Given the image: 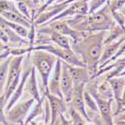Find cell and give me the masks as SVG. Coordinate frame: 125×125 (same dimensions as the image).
<instances>
[{
	"mask_svg": "<svg viewBox=\"0 0 125 125\" xmlns=\"http://www.w3.org/2000/svg\"><path fill=\"white\" fill-rule=\"evenodd\" d=\"M0 15L9 22H13V23L23 25L24 27H26L28 29L30 28L31 24L33 23V22H31L30 20H28L27 18H25L22 14H20V12L18 10H16V11H4V12L0 13Z\"/></svg>",
	"mask_w": 125,
	"mask_h": 125,
	"instance_id": "cell-19",
	"label": "cell"
},
{
	"mask_svg": "<svg viewBox=\"0 0 125 125\" xmlns=\"http://www.w3.org/2000/svg\"><path fill=\"white\" fill-rule=\"evenodd\" d=\"M65 21L71 28L88 34L107 31L114 24L107 3L91 14L77 15L71 19H65Z\"/></svg>",
	"mask_w": 125,
	"mask_h": 125,
	"instance_id": "cell-2",
	"label": "cell"
},
{
	"mask_svg": "<svg viewBox=\"0 0 125 125\" xmlns=\"http://www.w3.org/2000/svg\"><path fill=\"white\" fill-rule=\"evenodd\" d=\"M124 36H122L121 38H119L116 41H113V42L106 44V45H103V49H102V53L98 62V67L101 66L104 62L107 61L109 58H111L114 54L117 52V50L119 49V47L124 43Z\"/></svg>",
	"mask_w": 125,
	"mask_h": 125,
	"instance_id": "cell-16",
	"label": "cell"
},
{
	"mask_svg": "<svg viewBox=\"0 0 125 125\" xmlns=\"http://www.w3.org/2000/svg\"><path fill=\"white\" fill-rule=\"evenodd\" d=\"M67 68L70 76L73 81V84H86L90 80V75L86 67L84 66H73L67 64Z\"/></svg>",
	"mask_w": 125,
	"mask_h": 125,
	"instance_id": "cell-14",
	"label": "cell"
},
{
	"mask_svg": "<svg viewBox=\"0 0 125 125\" xmlns=\"http://www.w3.org/2000/svg\"><path fill=\"white\" fill-rule=\"evenodd\" d=\"M97 93L99 94L100 97H102L104 99H113V94H112L111 88L106 80H104L102 83L97 84Z\"/></svg>",
	"mask_w": 125,
	"mask_h": 125,
	"instance_id": "cell-23",
	"label": "cell"
},
{
	"mask_svg": "<svg viewBox=\"0 0 125 125\" xmlns=\"http://www.w3.org/2000/svg\"><path fill=\"white\" fill-rule=\"evenodd\" d=\"M111 16L114 23H116L119 25L121 28L124 29V23H125V19H124V11H110Z\"/></svg>",
	"mask_w": 125,
	"mask_h": 125,
	"instance_id": "cell-29",
	"label": "cell"
},
{
	"mask_svg": "<svg viewBox=\"0 0 125 125\" xmlns=\"http://www.w3.org/2000/svg\"><path fill=\"white\" fill-rule=\"evenodd\" d=\"M34 102L35 100L33 98H29L28 100H25L23 102H16L11 108L6 110L5 117L9 125H24V121L28 115V112Z\"/></svg>",
	"mask_w": 125,
	"mask_h": 125,
	"instance_id": "cell-6",
	"label": "cell"
},
{
	"mask_svg": "<svg viewBox=\"0 0 125 125\" xmlns=\"http://www.w3.org/2000/svg\"><path fill=\"white\" fill-rule=\"evenodd\" d=\"M62 61V60H61ZM73 81L70 76V73L67 68V63L66 62L62 61V65H61V76H60V90H61V94L63 100L69 104L71 100V95L73 92Z\"/></svg>",
	"mask_w": 125,
	"mask_h": 125,
	"instance_id": "cell-11",
	"label": "cell"
},
{
	"mask_svg": "<svg viewBox=\"0 0 125 125\" xmlns=\"http://www.w3.org/2000/svg\"><path fill=\"white\" fill-rule=\"evenodd\" d=\"M107 4L110 11H124L125 0H108Z\"/></svg>",
	"mask_w": 125,
	"mask_h": 125,
	"instance_id": "cell-27",
	"label": "cell"
},
{
	"mask_svg": "<svg viewBox=\"0 0 125 125\" xmlns=\"http://www.w3.org/2000/svg\"><path fill=\"white\" fill-rule=\"evenodd\" d=\"M17 8L15 2L10 0H0V13L4 11H16Z\"/></svg>",
	"mask_w": 125,
	"mask_h": 125,
	"instance_id": "cell-30",
	"label": "cell"
},
{
	"mask_svg": "<svg viewBox=\"0 0 125 125\" xmlns=\"http://www.w3.org/2000/svg\"><path fill=\"white\" fill-rule=\"evenodd\" d=\"M88 2L89 0H76V1L71 2L63 11L56 15L54 18H52L50 21H53V20H65L68 19L69 17H74L77 15H87Z\"/></svg>",
	"mask_w": 125,
	"mask_h": 125,
	"instance_id": "cell-8",
	"label": "cell"
},
{
	"mask_svg": "<svg viewBox=\"0 0 125 125\" xmlns=\"http://www.w3.org/2000/svg\"><path fill=\"white\" fill-rule=\"evenodd\" d=\"M9 47L8 46H6L3 42H1V41H0V53H3V52L5 51V50H7Z\"/></svg>",
	"mask_w": 125,
	"mask_h": 125,
	"instance_id": "cell-33",
	"label": "cell"
},
{
	"mask_svg": "<svg viewBox=\"0 0 125 125\" xmlns=\"http://www.w3.org/2000/svg\"><path fill=\"white\" fill-rule=\"evenodd\" d=\"M0 41H1V42H3L5 45H6V44H8V42H9V40H8L7 36L5 35V33L2 31V29H1V28H0Z\"/></svg>",
	"mask_w": 125,
	"mask_h": 125,
	"instance_id": "cell-31",
	"label": "cell"
},
{
	"mask_svg": "<svg viewBox=\"0 0 125 125\" xmlns=\"http://www.w3.org/2000/svg\"><path fill=\"white\" fill-rule=\"evenodd\" d=\"M0 124H1V123H0Z\"/></svg>",
	"mask_w": 125,
	"mask_h": 125,
	"instance_id": "cell-38",
	"label": "cell"
},
{
	"mask_svg": "<svg viewBox=\"0 0 125 125\" xmlns=\"http://www.w3.org/2000/svg\"><path fill=\"white\" fill-rule=\"evenodd\" d=\"M45 25H47L49 28H51L52 30L56 31L58 33L68 36L70 38V40L73 41V44L80 42L83 38L88 35V33L79 32V31L71 28L67 24L65 20H53V21H49V22L45 23Z\"/></svg>",
	"mask_w": 125,
	"mask_h": 125,
	"instance_id": "cell-7",
	"label": "cell"
},
{
	"mask_svg": "<svg viewBox=\"0 0 125 125\" xmlns=\"http://www.w3.org/2000/svg\"><path fill=\"white\" fill-rule=\"evenodd\" d=\"M108 0H89L88 2V14L97 11L102 6L107 3Z\"/></svg>",
	"mask_w": 125,
	"mask_h": 125,
	"instance_id": "cell-26",
	"label": "cell"
},
{
	"mask_svg": "<svg viewBox=\"0 0 125 125\" xmlns=\"http://www.w3.org/2000/svg\"><path fill=\"white\" fill-rule=\"evenodd\" d=\"M85 84H77L73 87V92L71 95V100L69 102L70 105L73 107L76 111H78L81 115L84 117L87 122H90L91 119L86 111V107L84 104V97H83V92H84Z\"/></svg>",
	"mask_w": 125,
	"mask_h": 125,
	"instance_id": "cell-10",
	"label": "cell"
},
{
	"mask_svg": "<svg viewBox=\"0 0 125 125\" xmlns=\"http://www.w3.org/2000/svg\"><path fill=\"white\" fill-rule=\"evenodd\" d=\"M24 91L30 96V98H33L35 101H39L42 97V95L40 94V91L38 88L37 80H36V73H35V68L31 67L30 74L25 82L24 86Z\"/></svg>",
	"mask_w": 125,
	"mask_h": 125,
	"instance_id": "cell-15",
	"label": "cell"
},
{
	"mask_svg": "<svg viewBox=\"0 0 125 125\" xmlns=\"http://www.w3.org/2000/svg\"><path fill=\"white\" fill-rule=\"evenodd\" d=\"M86 125H94V124L91 123V121H90V122H87V123H86Z\"/></svg>",
	"mask_w": 125,
	"mask_h": 125,
	"instance_id": "cell-36",
	"label": "cell"
},
{
	"mask_svg": "<svg viewBox=\"0 0 125 125\" xmlns=\"http://www.w3.org/2000/svg\"><path fill=\"white\" fill-rule=\"evenodd\" d=\"M95 125H103L101 120H99L98 118H95Z\"/></svg>",
	"mask_w": 125,
	"mask_h": 125,
	"instance_id": "cell-34",
	"label": "cell"
},
{
	"mask_svg": "<svg viewBox=\"0 0 125 125\" xmlns=\"http://www.w3.org/2000/svg\"><path fill=\"white\" fill-rule=\"evenodd\" d=\"M61 65L62 61L57 58L54 68L52 70L49 80H48V92L52 95L62 98L61 90H60V76H61ZM63 99V98H62Z\"/></svg>",
	"mask_w": 125,
	"mask_h": 125,
	"instance_id": "cell-12",
	"label": "cell"
},
{
	"mask_svg": "<svg viewBox=\"0 0 125 125\" xmlns=\"http://www.w3.org/2000/svg\"><path fill=\"white\" fill-rule=\"evenodd\" d=\"M43 95L45 96V99L48 102L49 105V110H50V124L49 125H53L55 121L58 119V117L67 111V105L66 102L55 95L50 94L49 92L43 93Z\"/></svg>",
	"mask_w": 125,
	"mask_h": 125,
	"instance_id": "cell-9",
	"label": "cell"
},
{
	"mask_svg": "<svg viewBox=\"0 0 125 125\" xmlns=\"http://www.w3.org/2000/svg\"><path fill=\"white\" fill-rule=\"evenodd\" d=\"M45 101V96L42 94V97L39 101H35L34 104L32 105V107L30 108L29 112H28V115L24 121V125H28L30 122H32L33 119L37 118L39 115L43 113V107H42V103Z\"/></svg>",
	"mask_w": 125,
	"mask_h": 125,
	"instance_id": "cell-20",
	"label": "cell"
},
{
	"mask_svg": "<svg viewBox=\"0 0 125 125\" xmlns=\"http://www.w3.org/2000/svg\"><path fill=\"white\" fill-rule=\"evenodd\" d=\"M53 125H61V123H60V120H59V117H58V119L55 121V123H54Z\"/></svg>",
	"mask_w": 125,
	"mask_h": 125,
	"instance_id": "cell-35",
	"label": "cell"
},
{
	"mask_svg": "<svg viewBox=\"0 0 125 125\" xmlns=\"http://www.w3.org/2000/svg\"><path fill=\"white\" fill-rule=\"evenodd\" d=\"M44 50L46 52H49L52 55H54L56 58H59L63 62H66L69 65L73 66H85V64L83 63V61L74 53V51L72 49H65L61 48L55 44L51 43H42L39 45H34L32 47H26V52L29 53L32 50Z\"/></svg>",
	"mask_w": 125,
	"mask_h": 125,
	"instance_id": "cell-4",
	"label": "cell"
},
{
	"mask_svg": "<svg viewBox=\"0 0 125 125\" xmlns=\"http://www.w3.org/2000/svg\"><path fill=\"white\" fill-rule=\"evenodd\" d=\"M5 105H6V100H5V95L3 93L2 95H0V123H1V125H9L5 117Z\"/></svg>",
	"mask_w": 125,
	"mask_h": 125,
	"instance_id": "cell-28",
	"label": "cell"
},
{
	"mask_svg": "<svg viewBox=\"0 0 125 125\" xmlns=\"http://www.w3.org/2000/svg\"><path fill=\"white\" fill-rule=\"evenodd\" d=\"M12 56H8L4 60L0 61V95H2L4 93V88H5V83H6V78H7V72H8V66L9 62L11 60Z\"/></svg>",
	"mask_w": 125,
	"mask_h": 125,
	"instance_id": "cell-22",
	"label": "cell"
},
{
	"mask_svg": "<svg viewBox=\"0 0 125 125\" xmlns=\"http://www.w3.org/2000/svg\"><path fill=\"white\" fill-rule=\"evenodd\" d=\"M0 28L2 29V31L5 33V35L7 36L9 42H12L18 45H26L28 47V40L25 38L20 37L19 35H17L13 30L10 29V27L6 24L5 22V19L0 15Z\"/></svg>",
	"mask_w": 125,
	"mask_h": 125,
	"instance_id": "cell-18",
	"label": "cell"
},
{
	"mask_svg": "<svg viewBox=\"0 0 125 125\" xmlns=\"http://www.w3.org/2000/svg\"><path fill=\"white\" fill-rule=\"evenodd\" d=\"M107 31H108V34L107 35L105 34V37H104V40H103V45L109 44L113 42V41H116L122 36H124V29L121 28L116 23H114Z\"/></svg>",
	"mask_w": 125,
	"mask_h": 125,
	"instance_id": "cell-21",
	"label": "cell"
},
{
	"mask_svg": "<svg viewBox=\"0 0 125 125\" xmlns=\"http://www.w3.org/2000/svg\"><path fill=\"white\" fill-rule=\"evenodd\" d=\"M111 88L113 99L115 101H120L124 99V86H125V80L124 76L120 77H112L106 80Z\"/></svg>",
	"mask_w": 125,
	"mask_h": 125,
	"instance_id": "cell-17",
	"label": "cell"
},
{
	"mask_svg": "<svg viewBox=\"0 0 125 125\" xmlns=\"http://www.w3.org/2000/svg\"><path fill=\"white\" fill-rule=\"evenodd\" d=\"M106 31L91 33L83 38L80 42L73 44L72 50L85 64L89 72L90 80L93 78L98 69V62L102 53L103 40Z\"/></svg>",
	"mask_w": 125,
	"mask_h": 125,
	"instance_id": "cell-1",
	"label": "cell"
},
{
	"mask_svg": "<svg viewBox=\"0 0 125 125\" xmlns=\"http://www.w3.org/2000/svg\"><path fill=\"white\" fill-rule=\"evenodd\" d=\"M69 114H70V118H71L70 120H71L72 125H86L87 121L84 119V117L78 111H76L71 105L69 108Z\"/></svg>",
	"mask_w": 125,
	"mask_h": 125,
	"instance_id": "cell-24",
	"label": "cell"
},
{
	"mask_svg": "<svg viewBox=\"0 0 125 125\" xmlns=\"http://www.w3.org/2000/svg\"><path fill=\"white\" fill-rule=\"evenodd\" d=\"M33 125H35V124H33Z\"/></svg>",
	"mask_w": 125,
	"mask_h": 125,
	"instance_id": "cell-37",
	"label": "cell"
},
{
	"mask_svg": "<svg viewBox=\"0 0 125 125\" xmlns=\"http://www.w3.org/2000/svg\"><path fill=\"white\" fill-rule=\"evenodd\" d=\"M24 58H25V55L12 56L11 60L9 62L7 78H6L5 88H4V95H5L6 103L20 81V77H21V66H22V62Z\"/></svg>",
	"mask_w": 125,
	"mask_h": 125,
	"instance_id": "cell-5",
	"label": "cell"
},
{
	"mask_svg": "<svg viewBox=\"0 0 125 125\" xmlns=\"http://www.w3.org/2000/svg\"><path fill=\"white\" fill-rule=\"evenodd\" d=\"M8 56H11V53H10V47H9L7 50H5L3 53H0V61L4 60V59L7 58Z\"/></svg>",
	"mask_w": 125,
	"mask_h": 125,
	"instance_id": "cell-32",
	"label": "cell"
},
{
	"mask_svg": "<svg viewBox=\"0 0 125 125\" xmlns=\"http://www.w3.org/2000/svg\"><path fill=\"white\" fill-rule=\"evenodd\" d=\"M33 67L37 70L41 77L43 86V93L48 92V80L56 63V57L44 50H32L29 52Z\"/></svg>",
	"mask_w": 125,
	"mask_h": 125,
	"instance_id": "cell-3",
	"label": "cell"
},
{
	"mask_svg": "<svg viewBox=\"0 0 125 125\" xmlns=\"http://www.w3.org/2000/svg\"><path fill=\"white\" fill-rule=\"evenodd\" d=\"M30 71H31V68L23 72L22 76L20 77V81H19V83H18L17 87L15 88V90L13 91V93L11 94V96H10V98L8 99V101H7V103H6V105H5V111L11 108V107L14 105V104H15L16 102H18V101L20 100V98L22 97L23 93H24L25 82H26V80H27V78H28V76H29V74H30Z\"/></svg>",
	"mask_w": 125,
	"mask_h": 125,
	"instance_id": "cell-13",
	"label": "cell"
},
{
	"mask_svg": "<svg viewBox=\"0 0 125 125\" xmlns=\"http://www.w3.org/2000/svg\"><path fill=\"white\" fill-rule=\"evenodd\" d=\"M83 97H84V104H85V107H88L90 110H92L94 113L98 112V108H97V104L89 93L85 90L84 88V92H83Z\"/></svg>",
	"mask_w": 125,
	"mask_h": 125,
	"instance_id": "cell-25",
	"label": "cell"
}]
</instances>
